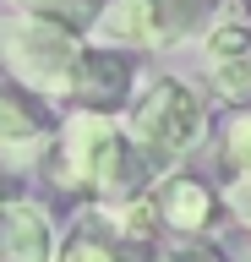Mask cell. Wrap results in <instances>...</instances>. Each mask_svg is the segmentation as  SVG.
<instances>
[{
	"instance_id": "obj_1",
	"label": "cell",
	"mask_w": 251,
	"mask_h": 262,
	"mask_svg": "<svg viewBox=\"0 0 251 262\" xmlns=\"http://www.w3.org/2000/svg\"><path fill=\"white\" fill-rule=\"evenodd\" d=\"M38 169L66 202H82L87 213L120 208L158 180L148 159L131 147V137L120 131V115H87V110H66L55 120V137L38 153Z\"/></svg>"
},
{
	"instance_id": "obj_2",
	"label": "cell",
	"mask_w": 251,
	"mask_h": 262,
	"mask_svg": "<svg viewBox=\"0 0 251 262\" xmlns=\"http://www.w3.org/2000/svg\"><path fill=\"white\" fill-rule=\"evenodd\" d=\"M120 131L131 137V147L148 159L153 175H169L180 169V159L213 131L208 120V93L191 88L175 71H158L131 93V104L120 110Z\"/></svg>"
},
{
	"instance_id": "obj_3",
	"label": "cell",
	"mask_w": 251,
	"mask_h": 262,
	"mask_svg": "<svg viewBox=\"0 0 251 262\" xmlns=\"http://www.w3.org/2000/svg\"><path fill=\"white\" fill-rule=\"evenodd\" d=\"M218 16H224V0H104V11L87 28V44L120 49V55L186 49L202 44V33Z\"/></svg>"
},
{
	"instance_id": "obj_4",
	"label": "cell",
	"mask_w": 251,
	"mask_h": 262,
	"mask_svg": "<svg viewBox=\"0 0 251 262\" xmlns=\"http://www.w3.org/2000/svg\"><path fill=\"white\" fill-rule=\"evenodd\" d=\"M82 55H87V38L66 28H50V22H33L17 11L0 16V71L44 104H71Z\"/></svg>"
},
{
	"instance_id": "obj_5",
	"label": "cell",
	"mask_w": 251,
	"mask_h": 262,
	"mask_svg": "<svg viewBox=\"0 0 251 262\" xmlns=\"http://www.w3.org/2000/svg\"><path fill=\"white\" fill-rule=\"evenodd\" d=\"M153 213H158V229L164 241H213L218 224H224V202H218V186L197 169H169L148 186Z\"/></svg>"
},
{
	"instance_id": "obj_6",
	"label": "cell",
	"mask_w": 251,
	"mask_h": 262,
	"mask_svg": "<svg viewBox=\"0 0 251 262\" xmlns=\"http://www.w3.org/2000/svg\"><path fill=\"white\" fill-rule=\"evenodd\" d=\"M202 82L213 88L230 110L251 104V22L218 16L213 28L202 33Z\"/></svg>"
},
{
	"instance_id": "obj_7",
	"label": "cell",
	"mask_w": 251,
	"mask_h": 262,
	"mask_svg": "<svg viewBox=\"0 0 251 262\" xmlns=\"http://www.w3.org/2000/svg\"><path fill=\"white\" fill-rule=\"evenodd\" d=\"M142 88V71H136V55H120V49L87 44L82 71H77V93H71L66 110H87V115H120L131 104V93Z\"/></svg>"
},
{
	"instance_id": "obj_8",
	"label": "cell",
	"mask_w": 251,
	"mask_h": 262,
	"mask_svg": "<svg viewBox=\"0 0 251 262\" xmlns=\"http://www.w3.org/2000/svg\"><path fill=\"white\" fill-rule=\"evenodd\" d=\"M55 213L22 186L0 191V262H50L55 257Z\"/></svg>"
},
{
	"instance_id": "obj_9",
	"label": "cell",
	"mask_w": 251,
	"mask_h": 262,
	"mask_svg": "<svg viewBox=\"0 0 251 262\" xmlns=\"http://www.w3.org/2000/svg\"><path fill=\"white\" fill-rule=\"evenodd\" d=\"M55 120L60 115L44 98H33L28 88H17V82L0 88V153L6 159H38L44 142L55 137Z\"/></svg>"
},
{
	"instance_id": "obj_10",
	"label": "cell",
	"mask_w": 251,
	"mask_h": 262,
	"mask_svg": "<svg viewBox=\"0 0 251 262\" xmlns=\"http://www.w3.org/2000/svg\"><path fill=\"white\" fill-rule=\"evenodd\" d=\"M50 262H148V251H131V246L115 241L93 213H82V224L55 241V257Z\"/></svg>"
},
{
	"instance_id": "obj_11",
	"label": "cell",
	"mask_w": 251,
	"mask_h": 262,
	"mask_svg": "<svg viewBox=\"0 0 251 262\" xmlns=\"http://www.w3.org/2000/svg\"><path fill=\"white\" fill-rule=\"evenodd\" d=\"M213 159H218V180L224 175H251V104L230 110L213 131Z\"/></svg>"
},
{
	"instance_id": "obj_12",
	"label": "cell",
	"mask_w": 251,
	"mask_h": 262,
	"mask_svg": "<svg viewBox=\"0 0 251 262\" xmlns=\"http://www.w3.org/2000/svg\"><path fill=\"white\" fill-rule=\"evenodd\" d=\"M17 16H33V22H50V28H66L77 38H87L93 16L104 11V0H11Z\"/></svg>"
},
{
	"instance_id": "obj_13",
	"label": "cell",
	"mask_w": 251,
	"mask_h": 262,
	"mask_svg": "<svg viewBox=\"0 0 251 262\" xmlns=\"http://www.w3.org/2000/svg\"><path fill=\"white\" fill-rule=\"evenodd\" d=\"M213 186H218V202H224V224L251 235V175H224Z\"/></svg>"
},
{
	"instance_id": "obj_14",
	"label": "cell",
	"mask_w": 251,
	"mask_h": 262,
	"mask_svg": "<svg viewBox=\"0 0 251 262\" xmlns=\"http://www.w3.org/2000/svg\"><path fill=\"white\" fill-rule=\"evenodd\" d=\"M148 262H230V251L218 241H158Z\"/></svg>"
},
{
	"instance_id": "obj_15",
	"label": "cell",
	"mask_w": 251,
	"mask_h": 262,
	"mask_svg": "<svg viewBox=\"0 0 251 262\" xmlns=\"http://www.w3.org/2000/svg\"><path fill=\"white\" fill-rule=\"evenodd\" d=\"M6 82H11V77H6V71H0V88H6Z\"/></svg>"
}]
</instances>
